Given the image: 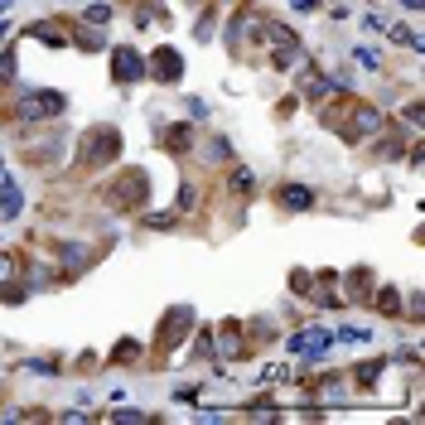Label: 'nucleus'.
<instances>
[{"mask_svg":"<svg viewBox=\"0 0 425 425\" xmlns=\"http://www.w3.org/2000/svg\"><path fill=\"white\" fill-rule=\"evenodd\" d=\"M121 150H126V135L116 131V126H106V121H97L78 140V164L82 169H102V164H116Z\"/></svg>","mask_w":425,"mask_h":425,"instance_id":"nucleus-1","label":"nucleus"},{"mask_svg":"<svg viewBox=\"0 0 425 425\" xmlns=\"http://www.w3.org/2000/svg\"><path fill=\"white\" fill-rule=\"evenodd\" d=\"M145 203H150V174L135 169V164H126L121 179L106 184V208L111 212H140Z\"/></svg>","mask_w":425,"mask_h":425,"instance_id":"nucleus-2","label":"nucleus"},{"mask_svg":"<svg viewBox=\"0 0 425 425\" xmlns=\"http://www.w3.org/2000/svg\"><path fill=\"white\" fill-rule=\"evenodd\" d=\"M63 92H25L20 102H15V126H44V121H53V116H63Z\"/></svg>","mask_w":425,"mask_h":425,"instance_id":"nucleus-3","label":"nucleus"},{"mask_svg":"<svg viewBox=\"0 0 425 425\" xmlns=\"http://www.w3.org/2000/svg\"><path fill=\"white\" fill-rule=\"evenodd\" d=\"M198 329V314L188 310V305H174V310H164V319H159L155 329V348H179Z\"/></svg>","mask_w":425,"mask_h":425,"instance_id":"nucleus-4","label":"nucleus"},{"mask_svg":"<svg viewBox=\"0 0 425 425\" xmlns=\"http://www.w3.org/2000/svg\"><path fill=\"white\" fill-rule=\"evenodd\" d=\"M145 73L155 82H164V87H179V82H184V53L174 49V44H159V49L150 53V63H145Z\"/></svg>","mask_w":425,"mask_h":425,"instance_id":"nucleus-5","label":"nucleus"},{"mask_svg":"<svg viewBox=\"0 0 425 425\" xmlns=\"http://www.w3.org/2000/svg\"><path fill=\"white\" fill-rule=\"evenodd\" d=\"M111 78L116 82H145V58H140V49L135 44H116L111 49Z\"/></svg>","mask_w":425,"mask_h":425,"instance_id":"nucleus-6","label":"nucleus"},{"mask_svg":"<svg viewBox=\"0 0 425 425\" xmlns=\"http://www.w3.org/2000/svg\"><path fill=\"white\" fill-rule=\"evenodd\" d=\"M155 140H159V145H164L174 159H184L188 145H193V121H179V126H169V131H164V126H155Z\"/></svg>","mask_w":425,"mask_h":425,"instance_id":"nucleus-7","label":"nucleus"},{"mask_svg":"<svg viewBox=\"0 0 425 425\" xmlns=\"http://www.w3.org/2000/svg\"><path fill=\"white\" fill-rule=\"evenodd\" d=\"M276 208H285V212H310V208H314V188H305V184H280V188H276Z\"/></svg>","mask_w":425,"mask_h":425,"instance_id":"nucleus-8","label":"nucleus"},{"mask_svg":"<svg viewBox=\"0 0 425 425\" xmlns=\"http://www.w3.org/2000/svg\"><path fill=\"white\" fill-rule=\"evenodd\" d=\"M324 348H329V334H324V329H305V334H295V339H290V353H300L305 363H319Z\"/></svg>","mask_w":425,"mask_h":425,"instance_id":"nucleus-9","label":"nucleus"},{"mask_svg":"<svg viewBox=\"0 0 425 425\" xmlns=\"http://www.w3.org/2000/svg\"><path fill=\"white\" fill-rule=\"evenodd\" d=\"M382 131V111L377 106H368V102H353V140H363V135H377Z\"/></svg>","mask_w":425,"mask_h":425,"instance_id":"nucleus-10","label":"nucleus"},{"mask_svg":"<svg viewBox=\"0 0 425 425\" xmlns=\"http://www.w3.org/2000/svg\"><path fill=\"white\" fill-rule=\"evenodd\" d=\"M372 290H377V280H372V266H353V271H348V300H353V305H368Z\"/></svg>","mask_w":425,"mask_h":425,"instance_id":"nucleus-11","label":"nucleus"},{"mask_svg":"<svg viewBox=\"0 0 425 425\" xmlns=\"http://www.w3.org/2000/svg\"><path fill=\"white\" fill-rule=\"evenodd\" d=\"M25 212V193H20V184L15 179H0V222H15Z\"/></svg>","mask_w":425,"mask_h":425,"instance_id":"nucleus-12","label":"nucleus"},{"mask_svg":"<svg viewBox=\"0 0 425 425\" xmlns=\"http://www.w3.org/2000/svg\"><path fill=\"white\" fill-rule=\"evenodd\" d=\"M217 358H246V348H242V324H237V319H227V324L217 329Z\"/></svg>","mask_w":425,"mask_h":425,"instance_id":"nucleus-13","label":"nucleus"},{"mask_svg":"<svg viewBox=\"0 0 425 425\" xmlns=\"http://www.w3.org/2000/svg\"><path fill=\"white\" fill-rule=\"evenodd\" d=\"M25 34H29V39H39L44 49H68V34L53 25V20H34V25H29Z\"/></svg>","mask_w":425,"mask_h":425,"instance_id":"nucleus-14","label":"nucleus"},{"mask_svg":"<svg viewBox=\"0 0 425 425\" xmlns=\"http://www.w3.org/2000/svg\"><path fill=\"white\" fill-rule=\"evenodd\" d=\"M387 368H392V353H387V358H372V363H363V368L353 372V382H358L363 392H377V377H382Z\"/></svg>","mask_w":425,"mask_h":425,"instance_id":"nucleus-15","label":"nucleus"},{"mask_svg":"<svg viewBox=\"0 0 425 425\" xmlns=\"http://www.w3.org/2000/svg\"><path fill=\"white\" fill-rule=\"evenodd\" d=\"M324 92H329V78H324L319 68H305V73H300V97H310V102H319Z\"/></svg>","mask_w":425,"mask_h":425,"instance_id":"nucleus-16","label":"nucleus"},{"mask_svg":"<svg viewBox=\"0 0 425 425\" xmlns=\"http://www.w3.org/2000/svg\"><path fill=\"white\" fill-rule=\"evenodd\" d=\"M140 353H145V344H140V339H116V348H111V363L131 368V363H140Z\"/></svg>","mask_w":425,"mask_h":425,"instance_id":"nucleus-17","label":"nucleus"},{"mask_svg":"<svg viewBox=\"0 0 425 425\" xmlns=\"http://www.w3.org/2000/svg\"><path fill=\"white\" fill-rule=\"evenodd\" d=\"M68 44H78L82 53H102L106 49V39H102V29H73V34H68Z\"/></svg>","mask_w":425,"mask_h":425,"instance_id":"nucleus-18","label":"nucleus"},{"mask_svg":"<svg viewBox=\"0 0 425 425\" xmlns=\"http://www.w3.org/2000/svg\"><path fill=\"white\" fill-rule=\"evenodd\" d=\"M372 305H377L382 314L397 319V314H401V295H397V285H382V290H372Z\"/></svg>","mask_w":425,"mask_h":425,"instance_id":"nucleus-19","label":"nucleus"},{"mask_svg":"<svg viewBox=\"0 0 425 425\" xmlns=\"http://www.w3.org/2000/svg\"><path fill=\"white\" fill-rule=\"evenodd\" d=\"M193 358H217V344H212V329H198V339H193Z\"/></svg>","mask_w":425,"mask_h":425,"instance_id":"nucleus-20","label":"nucleus"},{"mask_svg":"<svg viewBox=\"0 0 425 425\" xmlns=\"http://www.w3.org/2000/svg\"><path fill=\"white\" fill-rule=\"evenodd\" d=\"M82 20H87V25H106V20H111V5H106V0H92V5H82Z\"/></svg>","mask_w":425,"mask_h":425,"instance_id":"nucleus-21","label":"nucleus"},{"mask_svg":"<svg viewBox=\"0 0 425 425\" xmlns=\"http://www.w3.org/2000/svg\"><path fill=\"white\" fill-rule=\"evenodd\" d=\"M387 34H392L397 44H406V49H411V53H421V34H416V29H406V25H392V29H387Z\"/></svg>","mask_w":425,"mask_h":425,"instance_id":"nucleus-22","label":"nucleus"},{"mask_svg":"<svg viewBox=\"0 0 425 425\" xmlns=\"http://www.w3.org/2000/svg\"><path fill=\"white\" fill-rule=\"evenodd\" d=\"M290 290H295V295H314V280H310V271H290Z\"/></svg>","mask_w":425,"mask_h":425,"instance_id":"nucleus-23","label":"nucleus"},{"mask_svg":"<svg viewBox=\"0 0 425 425\" xmlns=\"http://www.w3.org/2000/svg\"><path fill=\"white\" fill-rule=\"evenodd\" d=\"M319 392H324L329 401H344V377H324V382H319Z\"/></svg>","mask_w":425,"mask_h":425,"instance_id":"nucleus-24","label":"nucleus"},{"mask_svg":"<svg viewBox=\"0 0 425 425\" xmlns=\"http://www.w3.org/2000/svg\"><path fill=\"white\" fill-rule=\"evenodd\" d=\"M15 73H20L15 68V49H5L0 53V82H15Z\"/></svg>","mask_w":425,"mask_h":425,"instance_id":"nucleus-25","label":"nucleus"},{"mask_svg":"<svg viewBox=\"0 0 425 425\" xmlns=\"http://www.w3.org/2000/svg\"><path fill=\"white\" fill-rule=\"evenodd\" d=\"M227 155H232V145H227V140H208V159H212V164H222Z\"/></svg>","mask_w":425,"mask_h":425,"instance_id":"nucleus-26","label":"nucleus"},{"mask_svg":"<svg viewBox=\"0 0 425 425\" xmlns=\"http://www.w3.org/2000/svg\"><path fill=\"white\" fill-rule=\"evenodd\" d=\"M20 276V261L15 256H0V280H15Z\"/></svg>","mask_w":425,"mask_h":425,"instance_id":"nucleus-27","label":"nucleus"},{"mask_svg":"<svg viewBox=\"0 0 425 425\" xmlns=\"http://www.w3.org/2000/svg\"><path fill=\"white\" fill-rule=\"evenodd\" d=\"M339 339H348V344H368V329H353V324H348V329H339Z\"/></svg>","mask_w":425,"mask_h":425,"instance_id":"nucleus-28","label":"nucleus"},{"mask_svg":"<svg viewBox=\"0 0 425 425\" xmlns=\"http://www.w3.org/2000/svg\"><path fill=\"white\" fill-rule=\"evenodd\" d=\"M193 203H198V193H193V184H184V188H179V212H188Z\"/></svg>","mask_w":425,"mask_h":425,"instance_id":"nucleus-29","label":"nucleus"},{"mask_svg":"<svg viewBox=\"0 0 425 425\" xmlns=\"http://www.w3.org/2000/svg\"><path fill=\"white\" fill-rule=\"evenodd\" d=\"M145 227H174V212H150Z\"/></svg>","mask_w":425,"mask_h":425,"instance_id":"nucleus-30","label":"nucleus"},{"mask_svg":"<svg viewBox=\"0 0 425 425\" xmlns=\"http://www.w3.org/2000/svg\"><path fill=\"white\" fill-rule=\"evenodd\" d=\"M184 111H188V116H198V121H203V116H208V102H198V97H188V102H184Z\"/></svg>","mask_w":425,"mask_h":425,"instance_id":"nucleus-31","label":"nucleus"},{"mask_svg":"<svg viewBox=\"0 0 425 425\" xmlns=\"http://www.w3.org/2000/svg\"><path fill=\"white\" fill-rule=\"evenodd\" d=\"M198 392H203V387H193V382H184V387H179L174 397H179V401H198Z\"/></svg>","mask_w":425,"mask_h":425,"instance_id":"nucleus-32","label":"nucleus"},{"mask_svg":"<svg viewBox=\"0 0 425 425\" xmlns=\"http://www.w3.org/2000/svg\"><path fill=\"white\" fill-rule=\"evenodd\" d=\"M319 5H324V0H295V10H300V15H314Z\"/></svg>","mask_w":425,"mask_h":425,"instance_id":"nucleus-33","label":"nucleus"},{"mask_svg":"<svg viewBox=\"0 0 425 425\" xmlns=\"http://www.w3.org/2000/svg\"><path fill=\"white\" fill-rule=\"evenodd\" d=\"M10 5H15V0H0V15H5V10H10Z\"/></svg>","mask_w":425,"mask_h":425,"instance_id":"nucleus-34","label":"nucleus"},{"mask_svg":"<svg viewBox=\"0 0 425 425\" xmlns=\"http://www.w3.org/2000/svg\"><path fill=\"white\" fill-rule=\"evenodd\" d=\"M0 44H5V25H0Z\"/></svg>","mask_w":425,"mask_h":425,"instance_id":"nucleus-35","label":"nucleus"}]
</instances>
